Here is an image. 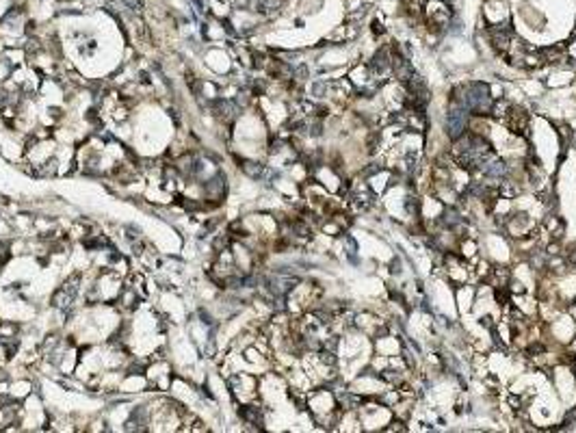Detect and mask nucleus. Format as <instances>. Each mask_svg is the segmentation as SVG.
Masks as SVG:
<instances>
[{
	"mask_svg": "<svg viewBox=\"0 0 576 433\" xmlns=\"http://www.w3.org/2000/svg\"><path fill=\"white\" fill-rule=\"evenodd\" d=\"M243 167H245V171L249 173V176H253V178H258V176H260V171H262V169H260V165H256V163H245Z\"/></svg>",
	"mask_w": 576,
	"mask_h": 433,
	"instance_id": "obj_1",
	"label": "nucleus"
},
{
	"mask_svg": "<svg viewBox=\"0 0 576 433\" xmlns=\"http://www.w3.org/2000/svg\"><path fill=\"white\" fill-rule=\"evenodd\" d=\"M570 260H572V262L576 264V251H574V254H572V258H570Z\"/></svg>",
	"mask_w": 576,
	"mask_h": 433,
	"instance_id": "obj_2",
	"label": "nucleus"
}]
</instances>
